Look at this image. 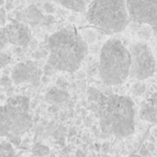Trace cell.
I'll use <instances>...</instances> for the list:
<instances>
[{"mask_svg": "<svg viewBox=\"0 0 157 157\" xmlns=\"http://www.w3.org/2000/svg\"><path fill=\"white\" fill-rule=\"evenodd\" d=\"M88 97L103 133L126 138L135 132L136 110L132 99L122 95H105L90 88Z\"/></svg>", "mask_w": 157, "mask_h": 157, "instance_id": "obj_1", "label": "cell"}, {"mask_svg": "<svg viewBox=\"0 0 157 157\" xmlns=\"http://www.w3.org/2000/svg\"><path fill=\"white\" fill-rule=\"evenodd\" d=\"M51 68L60 72H76L88 55V45L78 29L68 26L51 35L48 41Z\"/></svg>", "mask_w": 157, "mask_h": 157, "instance_id": "obj_2", "label": "cell"}, {"mask_svg": "<svg viewBox=\"0 0 157 157\" xmlns=\"http://www.w3.org/2000/svg\"><path fill=\"white\" fill-rule=\"evenodd\" d=\"M130 63L128 48L120 39H108L99 54L98 72L102 83L108 86L123 84L129 78Z\"/></svg>", "mask_w": 157, "mask_h": 157, "instance_id": "obj_3", "label": "cell"}, {"mask_svg": "<svg viewBox=\"0 0 157 157\" xmlns=\"http://www.w3.org/2000/svg\"><path fill=\"white\" fill-rule=\"evenodd\" d=\"M86 20L102 35L122 33L130 23L126 0H93L86 10Z\"/></svg>", "mask_w": 157, "mask_h": 157, "instance_id": "obj_4", "label": "cell"}, {"mask_svg": "<svg viewBox=\"0 0 157 157\" xmlns=\"http://www.w3.org/2000/svg\"><path fill=\"white\" fill-rule=\"evenodd\" d=\"M31 126L33 118L26 97H11L0 105V137H20Z\"/></svg>", "mask_w": 157, "mask_h": 157, "instance_id": "obj_5", "label": "cell"}, {"mask_svg": "<svg viewBox=\"0 0 157 157\" xmlns=\"http://www.w3.org/2000/svg\"><path fill=\"white\" fill-rule=\"evenodd\" d=\"M130 53V72L129 76L138 81L151 78L156 70V60L150 45L145 41L132 42L128 46Z\"/></svg>", "mask_w": 157, "mask_h": 157, "instance_id": "obj_6", "label": "cell"}, {"mask_svg": "<svg viewBox=\"0 0 157 157\" xmlns=\"http://www.w3.org/2000/svg\"><path fill=\"white\" fill-rule=\"evenodd\" d=\"M130 21L148 25L157 33V0H126Z\"/></svg>", "mask_w": 157, "mask_h": 157, "instance_id": "obj_7", "label": "cell"}, {"mask_svg": "<svg viewBox=\"0 0 157 157\" xmlns=\"http://www.w3.org/2000/svg\"><path fill=\"white\" fill-rule=\"evenodd\" d=\"M7 42L15 46H27L31 41V30L25 23L11 22L2 28Z\"/></svg>", "mask_w": 157, "mask_h": 157, "instance_id": "obj_8", "label": "cell"}, {"mask_svg": "<svg viewBox=\"0 0 157 157\" xmlns=\"http://www.w3.org/2000/svg\"><path fill=\"white\" fill-rule=\"evenodd\" d=\"M11 76L12 81L17 85L23 83H35L39 81L40 70L35 63L30 61L20 63L13 68Z\"/></svg>", "mask_w": 157, "mask_h": 157, "instance_id": "obj_9", "label": "cell"}, {"mask_svg": "<svg viewBox=\"0 0 157 157\" xmlns=\"http://www.w3.org/2000/svg\"><path fill=\"white\" fill-rule=\"evenodd\" d=\"M139 115L145 122L157 125V93H153L142 102Z\"/></svg>", "mask_w": 157, "mask_h": 157, "instance_id": "obj_10", "label": "cell"}, {"mask_svg": "<svg viewBox=\"0 0 157 157\" xmlns=\"http://www.w3.org/2000/svg\"><path fill=\"white\" fill-rule=\"evenodd\" d=\"M16 17H17L18 22L25 23V24H29L31 26H36V25L42 23L44 16L42 15V12L38 9L36 6H29L28 8L16 13Z\"/></svg>", "mask_w": 157, "mask_h": 157, "instance_id": "obj_11", "label": "cell"}, {"mask_svg": "<svg viewBox=\"0 0 157 157\" xmlns=\"http://www.w3.org/2000/svg\"><path fill=\"white\" fill-rule=\"evenodd\" d=\"M58 5L67 10H71L78 13H84L87 10L90 0H55Z\"/></svg>", "mask_w": 157, "mask_h": 157, "instance_id": "obj_12", "label": "cell"}, {"mask_svg": "<svg viewBox=\"0 0 157 157\" xmlns=\"http://www.w3.org/2000/svg\"><path fill=\"white\" fill-rule=\"evenodd\" d=\"M152 30L153 29L151 26H148V25H143V26L140 28L138 35H139V37L141 38V39L147 40L148 38L151 37V35H152Z\"/></svg>", "mask_w": 157, "mask_h": 157, "instance_id": "obj_13", "label": "cell"}, {"mask_svg": "<svg viewBox=\"0 0 157 157\" xmlns=\"http://www.w3.org/2000/svg\"><path fill=\"white\" fill-rule=\"evenodd\" d=\"M10 60V56L5 53H0V68H2L3 66H6Z\"/></svg>", "mask_w": 157, "mask_h": 157, "instance_id": "obj_14", "label": "cell"}, {"mask_svg": "<svg viewBox=\"0 0 157 157\" xmlns=\"http://www.w3.org/2000/svg\"><path fill=\"white\" fill-rule=\"evenodd\" d=\"M8 44L7 42V39H6L5 35H3V31H2V28L0 27V51L2 50L6 45Z\"/></svg>", "mask_w": 157, "mask_h": 157, "instance_id": "obj_15", "label": "cell"}, {"mask_svg": "<svg viewBox=\"0 0 157 157\" xmlns=\"http://www.w3.org/2000/svg\"><path fill=\"white\" fill-rule=\"evenodd\" d=\"M43 8H44V11H45L46 13H48V14H51V13H54V12L56 11V9H55V7H54V6H53V5H51V3H48V2L44 3Z\"/></svg>", "mask_w": 157, "mask_h": 157, "instance_id": "obj_16", "label": "cell"}, {"mask_svg": "<svg viewBox=\"0 0 157 157\" xmlns=\"http://www.w3.org/2000/svg\"><path fill=\"white\" fill-rule=\"evenodd\" d=\"M0 21H1V24H5L6 23V10L5 9H0Z\"/></svg>", "mask_w": 157, "mask_h": 157, "instance_id": "obj_17", "label": "cell"}, {"mask_svg": "<svg viewBox=\"0 0 157 157\" xmlns=\"http://www.w3.org/2000/svg\"><path fill=\"white\" fill-rule=\"evenodd\" d=\"M6 9L7 10H11L13 8V0H8L7 2H6Z\"/></svg>", "mask_w": 157, "mask_h": 157, "instance_id": "obj_18", "label": "cell"}, {"mask_svg": "<svg viewBox=\"0 0 157 157\" xmlns=\"http://www.w3.org/2000/svg\"><path fill=\"white\" fill-rule=\"evenodd\" d=\"M129 157H143V156H141V155H130V156H129Z\"/></svg>", "mask_w": 157, "mask_h": 157, "instance_id": "obj_19", "label": "cell"}, {"mask_svg": "<svg viewBox=\"0 0 157 157\" xmlns=\"http://www.w3.org/2000/svg\"><path fill=\"white\" fill-rule=\"evenodd\" d=\"M3 3H5V0H0V6L3 5Z\"/></svg>", "mask_w": 157, "mask_h": 157, "instance_id": "obj_20", "label": "cell"}]
</instances>
